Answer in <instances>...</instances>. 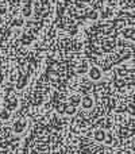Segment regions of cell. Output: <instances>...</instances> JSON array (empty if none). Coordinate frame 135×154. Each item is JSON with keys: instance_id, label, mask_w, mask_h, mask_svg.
<instances>
[{"instance_id": "cell-1", "label": "cell", "mask_w": 135, "mask_h": 154, "mask_svg": "<svg viewBox=\"0 0 135 154\" xmlns=\"http://www.w3.org/2000/svg\"><path fill=\"white\" fill-rule=\"evenodd\" d=\"M27 126H29L27 120H24V119L16 120V122L12 125V131H14V134H16V135H22V134H23L24 131L27 130Z\"/></svg>"}, {"instance_id": "cell-2", "label": "cell", "mask_w": 135, "mask_h": 154, "mask_svg": "<svg viewBox=\"0 0 135 154\" xmlns=\"http://www.w3.org/2000/svg\"><path fill=\"white\" fill-rule=\"evenodd\" d=\"M81 106L84 107L85 109L92 108V106H93V100H92V97H91V96H85L84 99H81Z\"/></svg>"}, {"instance_id": "cell-3", "label": "cell", "mask_w": 135, "mask_h": 154, "mask_svg": "<svg viewBox=\"0 0 135 154\" xmlns=\"http://www.w3.org/2000/svg\"><path fill=\"white\" fill-rule=\"evenodd\" d=\"M93 138H95V141H97V142H104V139H106V131L96 130L95 134H93Z\"/></svg>"}, {"instance_id": "cell-4", "label": "cell", "mask_w": 135, "mask_h": 154, "mask_svg": "<svg viewBox=\"0 0 135 154\" xmlns=\"http://www.w3.org/2000/svg\"><path fill=\"white\" fill-rule=\"evenodd\" d=\"M89 76L92 80H99L101 77V72L97 69V68H92V69L89 70Z\"/></svg>"}, {"instance_id": "cell-5", "label": "cell", "mask_w": 135, "mask_h": 154, "mask_svg": "<svg viewBox=\"0 0 135 154\" xmlns=\"http://www.w3.org/2000/svg\"><path fill=\"white\" fill-rule=\"evenodd\" d=\"M10 118H11V112L8 111V109H5V108L0 109V120L5 122V120H8Z\"/></svg>"}]
</instances>
